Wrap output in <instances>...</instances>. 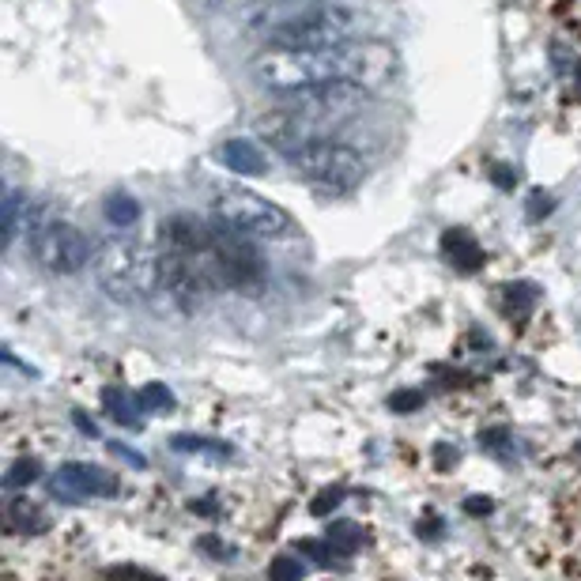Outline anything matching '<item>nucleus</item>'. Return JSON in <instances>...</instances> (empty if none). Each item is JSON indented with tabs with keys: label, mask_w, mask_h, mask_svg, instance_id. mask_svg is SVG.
<instances>
[{
	"label": "nucleus",
	"mask_w": 581,
	"mask_h": 581,
	"mask_svg": "<svg viewBox=\"0 0 581 581\" xmlns=\"http://www.w3.org/2000/svg\"><path fill=\"white\" fill-rule=\"evenodd\" d=\"M102 212H106V219L114 227H132L136 219H140V204H136L129 193H110L106 197V204H102Z\"/></svg>",
	"instance_id": "nucleus-17"
},
{
	"label": "nucleus",
	"mask_w": 581,
	"mask_h": 581,
	"mask_svg": "<svg viewBox=\"0 0 581 581\" xmlns=\"http://www.w3.org/2000/svg\"><path fill=\"white\" fill-rule=\"evenodd\" d=\"M438 528H442V521L431 514L426 521H419V536H426V540H431V536H438Z\"/></svg>",
	"instance_id": "nucleus-33"
},
{
	"label": "nucleus",
	"mask_w": 581,
	"mask_h": 581,
	"mask_svg": "<svg viewBox=\"0 0 581 581\" xmlns=\"http://www.w3.org/2000/svg\"><path fill=\"white\" fill-rule=\"evenodd\" d=\"M95 280L114 302H144L151 290L163 287L159 280V249L136 238H106L95 249Z\"/></svg>",
	"instance_id": "nucleus-3"
},
{
	"label": "nucleus",
	"mask_w": 581,
	"mask_h": 581,
	"mask_svg": "<svg viewBox=\"0 0 581 581\" xmlns=\"http://www.w3.org/2000/svg\"><path fill=\"white\" fill-rule=\"evenodd\" d=\"M555 208V197L548 189H533L528 193V204H525V215H528V223H540L543 215H548Z\"/></svg>",
	"instance_id": "nucleus-25"
},
{
	"label": "nucleus",
	"mask_w": 581,
	"mask_h": 581,
	"mask_svg": "<svg viewBox=\"0 0 581 581\" xmlns=\"http://www.w3.org/2000/svg\"><path fill=\"white\" fill-rule=\"evenodd\" d=\"M268 581H302V562L290 555H276L268 562Z\"/></svg>",
	"instance_id": "nucleus-24"
},
{
	"label": "nucleus",
	"mask_w": 581,
	"mask_h": 581,
	"mask_svg": "<svg viewBox=\"0 0 581 581\" xmlns=\"http://www.w3.org/2000/svg\"><path fill=\"white\" fill-rule=\"evenodd\" d=\"M170 450H178V453H223V457H231L227 442L200 438V434H174V438H170Z\"/></svg>",
	"instance_id": "nucleus-19"
},
{
	"label": "nucleus",
	"mask_w": 581,
	"mask_h": 581,
	"mask_svg": "<svg viewBox=\"0 0 581 581\" xmlns=\"http://www.w3.org/2000/svg\"><path fill=\"white\" fill-rule=\"evenodd\" d=\"M30 253L54 276H76L80 268L95 261L88 234L64 219H34L30 223Z\"/></svg>",
	"instance_id": "nucleus-7"
},
{
	"label": "nucleus",
	"mask_w": 581,
	"mask_h": 581,
	"mask_svg": "<svg viewBox=\"0 0 581 581\" xmlns=\"http://www.w3.org/2000/svg\"><path fill=\"white\" fill-rule=\"evenodd\" d=\"M136 400H140L144 412H159V416L174 412V392H170V385H163V382H147Z\"/></svg>",
	"instance_id": "nucleus-18"
},
{
	"label": "nucleus",
	"mask_w": 581,
	"mask_h": 581,
	"mask_svg": "<svg viewBox=\"0 0 581 581\" xmlns=\"http://www.w3.org/2000/svg\"><path fill=\"white\" fill-rule=\"evenodd\" d=\"M49 494L61 502H88V499H114L122 494V480L102 465H88V460H68L49 480Z\"/></svg>",
	"instance_id": "nucleus-10"
},
{
	"label": "nucleus",
	"mask_w": 581,
	"mask_h": 581,
	"mask_svg": "<svg viewBox=\"0 0 581 581\" xmlns=\"http://www.w3.org/2000/svg\"><path fill=\"white\" fill-rule=\"evenodd\" d=\"M102 408H106V416L114 423L129 426V431H140V416H136V412H144V408H140V400H132L122 385H106V389H102Z\"/></svg>",
	"instance_id": "nucleus-14"
},
{
	"label": "nucleus",
	"mask_w": 581,
	"mask_h": 581,
	"mask_svg": "<svg viewBox=\"0 0 581 581\" xmlns=\"http://www.w3.org/2000/svg\"><path fill=\"white\" fill-rule=\"evenodd\" d=\"M363 23L366 20L351 8L317 4V8H306V12L287 15L280 23H272L265 38L268 46H280V49H333V46L358 38Z\"/></svg>",
	"instance_id": "nucleus-4"
},
{
	"label": "nucleus",
	"mask_w": 581,
	"mask_h": 581,
	"mask_svg": "<svg viewBox=\"0 0 581 581\" xmlns=\"http://www.w3.org/2000/svg\"><path fill=\"white\" fill-rule=\"evenodd\" d=\"M324 540L333 543L340 559H351L358 548H363L366 533H363V525H355V521H333L329 525V536H324Z\"/></svg>",
	"instance_id": "nucleus-16"
},
{
	"label": "nucleus",
	"mask_w": 581,
	"mask_h": 581,
	"mask_svg": "<svg viewBox=\"0 0 581 581\" xmlns=\"http://www.w3.org/2000/svg\"><path fill=\"white\" fill-rule=\"evenodd\" d=\"M197 548H200V552H208V555H219V559H231V555H234V552L227 548V543H219L215 536H200V540H197Z\"/></svg>",
	"instance_id": "nucleus-28"
},
{
	"label": "nucleus",
	"mask_w": 581,
	"mask_h": 581,
	"mask_svg": "<svg viewBox=\"0 0 581 581\" xmlns=\"http://www.w3.org/2000/svg\"><path fill=\"white\" fill-rule=\"evenodd\" d=\"M491 181L499 185V189H514V185H518V174H514L509 166H494V170H491Z\"/></svg>",
	"instance_id": "nucleus-29"
},
{
	"label": "nucleus",
	"mask_w": 581,
	"mask_h": 581,
	"mask_svg": "<svg viewBox=\"0 0 581 581\" xmlns=\"http://www.w3.org/2000/svg\"><path fill=\"white\" fill-rule=\"evenodd\" d=\"M290 166H295V174L302 181H310L314 189L321 193H351L358 181L366 178V163L358 156L355 147L340 144V140H314L299 147L295 156H287Z\"/></svg>",
	"instance_id": "nucleus-5"
},
{
	"label": "nucleus",
	"mask_w": 581,
	"mask_h": 581,
	"mask_svg": "<svg viewBox=\"0 0 581 581\" xmlns=\"http://www.w3.org/2000/svg\"><path fill=\"white\" fill-rule=\"evenodd\" d=\"M344 494H348L344 487H324V491L317 494V499L310 502V514H314V518H324V514H329L333 506H340V502H344Z\"/></svg>",
	"instance_id": "nucleus-26"
},
{
	"label": "nucleus",
	"mask_w": 581,
	"mask_h": 581,
	"mask_svg": "<svg viewBox=\"0 0 581 581\" xmlns=\"http://www.w3.org/2000/svg\"><path fill=\"white\" fill-rule=\"evenodd\" d=\"M219 163L227 170H234V174H242V178L268 174V156L257 147V140H242V136H234V140H227L219 147Z\"/></svg>",
	"instance_id": "nucleus-13"
},
{
	"label": "nucleus",
	"mask_w": 581,
	"mask_h": 581,
	"mask_svg": "<svg viewBox=\"0 0 581 581\" xmlns=\"http://www.w3.org/2000/svg\"><path fill=\"white\" fill-rule=\"evenodd\" d=\"M110 453L122 457V460H129V465H136V468H144V457L136 453V450H129V446H122V442H110Z\"/></svg>",
	"instance_id": "nucleus-30"
},
{
	"label": "nucleus",
	"mask_w": 581,
	"mask_h": 581,
	"mask_svg": "<svg viewBox=\"0 0 581 581\" xmlns=\"http://www.w3.org/2000/svg\"><path fill=\"white\" fill-rule=\"evenodd\" d=\"M42 476V460L38 457H23V460H15V465L8 468V476H4V487L8 491H15V487H27V484H34Z\"/></svg>",
	"instance_id": "nucleus-20"
},
{
	"label": "nucleus",
	"mask_w": 581,
	"mask_h": 581,
	"mask_svg": "<svg viewBox=\"0 0 581 581\" xmlns=\"http://www.w3.org/2000/svg\"><path fill=\"white\" fill-rule=\"evenodd\" d=\"M502 290H506V310H509V314L525 317V314L536 306V287H533V283H509V287H502Z\"/></svg>",
	"instance_id": "nucleus-21"
},
{
	"label": "nucleus",
	"mask_w": 581,
	"mask_h": 581,
	"mask_svg": "<svg viewBox=\"0 0 581 581\" xmlns=\"http://www.w3.org/2000/svg\"><path fill=\"white\" fill-rule=\"evenodd\" d=\"M212 212H215V223H223L246 238H290L299 227L280 204L265 200L261 193H249V189H219L212 200Z\"/></svg>",
	"instance_id": "nucleus-6"
},
{
	"label": "nucleus",
	"mask_w": 581,
	"mask_h": 581,
	"mask_svg": "<svg viewBox=\"0 0 581 581\" xmlns=\"http://www.w3.org/2000/svg\"><path fill=\"white\" fill-rule=\"evenodd\" d=\"M465 509H468L472 518H480V514H491L494 502H491V499H484V494H472V499L465 502Z\"/></svg>",
	"instance_id": "nucleus-31"
},
{
	"label": "nucleus",
	"mask_w": 581,
	"mask_h": 581,
	"mask_svg": "<svg viewBox=\"0 0 581 581\" xmlns=\"http://www.w3.org/2000/svg\"><path fill=\"white\" fill-rule=\"evenodd\" d=\"M212 242V227L200 223L197 215H170L159 227V249L163 253H200Z\"/></svg>",
	"instance_id": "nucleus-11"
},
{
	"label": "nucleus",
	"mask_w": 581,
	"mask_h": 581,
	"mask_svg": "<svg viewBox=\"0 0 581 581\" xmlns=\"http://www.w3.org/2000/svg\"><path fill=\"white\" fill-rule=\"evenodd\" d=\"M442 253H446V261L457 272H480L487 265L484 246L476 242V234L465 231V227H450L446 234H442Z\"/></svg>",
	"instance_id": "nucleus-12"
},
{
	"label": "nucleus",
	"mask_w": 581,
	"mask_h": 581,
	"mask_svg": "<svg viewBox=\"0 0 581 581\" xmlns=\"http://www.w3.org/2000/svg\"><path fill=\"white\" fill-rule=\"evenodd\" d=\"M385 404H389V412H397V416H412V412H423L426 392L423 389H397Z\"/></svg>",
	"instance_id": "nucleus-22"
},
{
	"label": "nucleus",
	"mask_w": 581,
	"mask_h": 581,
	"mask_svg": "<svg viewBox=\"0 0 581 581\" xmlns=\"http://www.w3.org/2000/svg\"><path fill=\"white\" fill-rule=\"evenodd\" d=\"M400 72L397 49L382 38H351L344 42V83L358 91H382Z\"/></svg>",
	"instance_id": "nucleus-9"
},
{
	"label": "nucleus",
	"mask_w": 581,
	"mask_h": 581,
	"mask_svg": "<svg viewBox=\"0 0 581 581\" xmlns=\"http://www.w3.org/2000/svg\"><path fill=\"white\" fill-rule=\"evenodd\" d=\"M249 76L257 80V88L272 95H295V91L324 88V83H344V46H333V49L268 46L253 57Z\"/></svg>",
	"instance_id": "nucleus-2"
},
{
	"label": "nucleus",
	"mask_w": 581,
	"mask_h": 581,
	"mask_svg": "<svg viewBox=\"0 0 581 581\" xmlns=\"http://www.w3.org/2000/svg\"><path fill=\"white\" fill-rule=\"evenodd\" d=\"M4 521H8L12 533H30V536L46 533V525H49V518L30 499H12L8 509H4Z\"/></svg>",
	"instance_id": "nucleus-15"
},
{
	"label": "nucleus",
	"mask_w": 581,
	"mask_h": 581,
	"mask_svg": "<svg viewBox=\"0 0 581 581\" xmlns=\"http://www.w3.org/2000/svg\"><path fill=\"white\" fill-rule=\"evenodd\" d=\"M450 465H457V450L450 446V442H438V446H434V468L450 472Z\"/></svg>",
	"instance_id": "nucleus-27"
},
{
	"label": "nucleus",
	"mask_w": 581,
	"mask_h": 581,
	"mask_svg": "<svg viewBox=\"0 0 581 581\" xmlns=\"http://www.w3.org/2000/svg\"><path fill=\"white\" fill-rule=\"evenodd\" d=\"M72 423L80 426V434H88V438H98V423H95V419H88L83 412H72Z\"/></svg>",
	"instance_id": "nucleus-32"
},
{
	"label": "nucleus",
	"mask_w": 581,
	"mask_h": 581,
	"mask_svg": "<svg viewBox=\"0 0 581 581\" xmlns=\"http://www.w3.org/2000/svg\"><path fill=\"white\" fill-rule=\"evenodd\" d=\"M212 268L219 287H238V290H257L265 283V257L261 249L253 246V238L238 234L231 227L219 223L212 231Z\"/></svg>",
	"instance_id": "nucleus-8"
},
{
	"label": "nucleus",
	"mask_w": 581,
	"mask_h": 581,
	"mask_svg": "<svg viewBox=\"0 0 581 581\" xmlns=\"http://www.w3.org/2000/svg\"><path fill=\"white\" fill-rule=\"evenodd\" d=\"M366 91L351 88V83H324V88L280 95V102L265 117H257V132L283 156H295L299 147L314 140H329L333 129L363 110Z\"/></svg>",
	"instance_id": "nucleus-1"
},
{
	"label": "nucleus",
	"mask_w": 581,
	"mask_h": 581,
	"mask_svg": "<svg viewBox=\"0 0 581 581\" xmlns=\"http://www.w3.org/2000/svg\"><path fill=\"white\" fill-rule=\"evenodd\" d=\"M295 548H299L302 555H310V559L317 562V567H333V562L340 559V555H336V548H333L329 540H299Z\"/></svg>",
	"instance_id": "nucleus-23"
}]
</instances>
